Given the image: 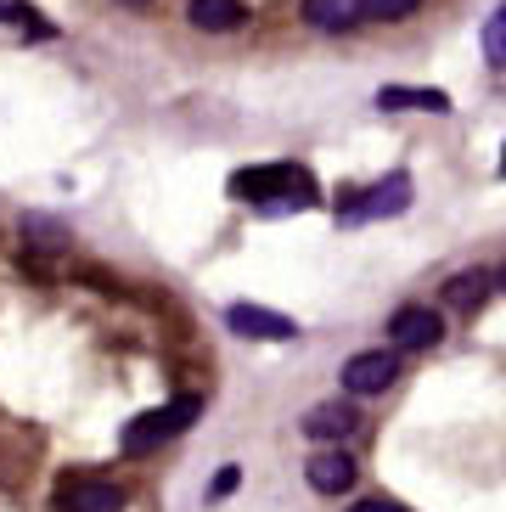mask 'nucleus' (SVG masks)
<instances>
[{
  "instance_id": "obj_4",
  "label": "nucleus",
  "mask_w": 506,
  "mask_h": 512,
  "mask_svg": "<svg viewBox=\"0 0 506 512\" xmlns=\"http://www.w3.org/2000/svg\"><path fill=\"white\" fill-rule=\"evenodd\" d=\"M439 338H445V316L428 304H400L388 316V344L394 349H433Z\"/></svg>"
},
{
  "instance_id": "obj_5",
  "label": "nucleus",
  "mask_w": 506,
  "mask_h": 512,
  "mask_svg": "<svg viewBox=\"0 0 506 512\" xmlns=\"http://www.w3.org/2000/svg\"><path fill=\"white\" fill-rule=\"evenodd\" d=\"M400 377V355L394 349H360L343 361V389L349 394H383Z\"/></svg>"
},
{
  "instance_id": "obj_11",
  "label": "nucleus",
  "mask_w": 506,
  "mask_h": 512,
  "mask_svg": "<svg viewBox=\"0 0 506 512\" xmlns=\"http://www.w3.org/2000/svg\"><path fill=\"white\" fill-rule=\"evenodd\" d=\"M490 293H495V276L490 271H462V276H450V282H445V293H439V299H445L450 310L473 316V310H484V304H490Z\"/></svg>"
},
{
  "instance_id": "obj_7",
  "label": "nucleus",
  "mask_w": 506,
  "mask_h": 512,
  "mask_svg": "<svg viewBox=\"0 0 506 512\" xmlns=\"http://www.w3.org/2000/svg\"><path fill=\"white\" fill-rule=\"evenodd\" d=\"M304 479H310V490H321V496H343V490L355 484V456L349 451H315L310 462H304Z\"/></svg>"
},
{
  "instance_id": "obj_9",
  "label": "nucleus",
  "mask_w": 506,
  "mask_h": 512,
  "mask_svg": "<svg viewBox=\"0 0 506 512\" xmlns=\"http://www.w3.org/2000/svg\"><path fill=\"white\" fill-rule=\"evenodd\" d=\"M304 23L321 34H349L366 23V0H304Z\"/></svg>"
},
{
  "instance_id": "obj_1",
  "label": "nucleus",
  "mask_w": 506,
  "mask_h": 512,
  "mask_svg": "<svg viewBox=\"0 0 506 512\" xmlns=\"http://www.w3.org/2000/svg\"><path fill=\"white\" fill-rule=\"evenodd\" d=\"M231 197L253 203V209L270 214V220H287V214H298V209H315L321 186H315V175L304 164H253V169H237V175H231Z\"/></svg>"
},
{
  "instance_id": "obj_17",
  "label": "nucleus",
  "mask_w": 506,
  "mask_h": 512,
  "mask_svg": "<svg viewBox=\"0 0 506 512\" xmlns=\"http://www.w3.org/2000/svg\"><path fill=\"white\" fill-rule=\"evenodd\" d=\"M237 484H242V467H220V473H214V484H209V501H225Z\"/></svg>"
},
{
  "instance_id": "obj_13",
  "label": "nucleus",
  "mask_w": 506,
  "mask_h": 512,
  "mask_svg": "<svg viewBox=\"0 0 506 512\" xmlns=\"http://www.w3.org/2000/svg\"><path fill=\"white\" fill-rule=\"evenodd\" d=\"M124 507V490L113 479H85L68 490V512H119Z\"/></svg>"
},
{
  "instance_id": "obj_10",
  "label": "nucleus",
  "mask_w": 506,
  "mask_h": 512,
  "mask_svg": "<svg viewBox=\"0 0 506 512\" xmlns=\"http://www.w3.org/2000/svg\"><path fill=\"white\" fill-rule=\"evenodd\" d=\"M186 17H192V29H203V34H237L242 23H248V6H242V0H192Z\"/></svg>"
},
{
  "instance_id": "obj_15",
  "label": "nucleus",
  "mask_w": 506,
  "mask_h": 512,
  "mask_svg": "<svg viewBox=\"0 0 506 512\" xmlns=\"http://www.w3.org/2000/svg\"><path fill=\"white\" fill-rule=\"evenodd\" d=\"M484 62H490V68H506V0L490 12V23H484Z\"/></svg>"
},
{
  "instance_id": "obj_2",
  "label": "nucleus",
  "mask_w": 506,
  "mask_h": 512,
  "mask_svg": "<svg viewBox=\"0 0 506 512\" xmlns=\"http://www.w3.org/2000/svg\"><path fill=\"white\" fill-rule=\"evenodd\" d=\"M203 417V394H180L175 406H158V411H141V417L124 422V451L130 456H147L169 439H180L192 422Z\"/></svg>"
},
{
  "instance_id": "obj_18",
  "label": "nucleus",
  "mask_w": 506,
  "mask_h": 512,
  "mask_svg": "<svg viewBox=\"0 0 506 512\" xmlns=\"http://www.w3.org/2000/svg\"><path fill=\"white\" fill-rule=\"evenodd\" d=\"M349 512H405V507H400V501H355Z\"/></svg>"
},
{
  "instance_id": "obj_12",
  "label": "nucleus",
  "mask_w": 506,
  "mask_h": 512,
  "mask_svg": "<svg viewBox=\"0 0 506 512\" xmlns=\"http://www.w3.org/2000/svg\"><path fill=\"white\" fill-rule=\"evenodd\" d=\"M377 107H383V113H411V107H417V113H450V96L445 91H405V85H383V91H377Z\"/></svg>"
},
{
  "instance_id": "obj_19",
  "label": "nucleus",
  "mask_w": 506,
  "mask_h": 512,
  "mask_svg": "<svg viewBox=\"0 0 506 512\" xmlns=\"http://www.w3.org/2000/svg\"><path fill=\"white\" fill-rule=\"evenodd\" d=\"M119 6H135V12H141V6H152V0H119Z\"/></svg>"
},
{
  "instance_id": "obj_16",
  "label": "nucleus",
  "mask_w": 506,
  "mask_h": 512,
  "mask_svg": "<svg viewBox=\"0 0 506 512\" xmlns=\"http://www.w3.org/2000/svg\"><path fill=\"white\" fill-rule=\"evenodd\" d=\"M422 0H366V17H377V23H400V17H411Z\"/></svg>"
},
{
  "instance_id": "obj_8",
  "label": "nucleus",
  "mask_w": 506,
  "mask_h": 512,
  "mask_svg": "<svg viewBox=\"0 0 506 512\" xmlns=\"http://www.w3.org/2000/svg\"><path fill=\"white\" fill-rule=\"evenodd\" d=\"M360 428L355 400H327V406L304 411V439H349Z\"/></svg>"
},
{
  "instance_id": "obj_3",
  "label": "nucleus",
  "mask_w": 506,
  "mask_h": 512,
  "mask_svg": "<svg viewBox=\"0 0 506 512\" xmlns=\"http://www.w3.org/2000/svg\"><path fill=\"white\" fill-rule=\"evenodd\" d=\"M411 197H417L411 175H405V169H394L388 181L366 186V192H343V197H338V226H372V220H394V214L411 209Z\"/></svg>"
},
{
  "instance_id": "obj_20",
  "label": "nucleus",
  "mask_w": 506,
  "mask_h": 512,
  "mask_svg": "<svg viewBox=\"0 0 506 512\" xmlns=\"http://www.w3.org/2000/svg\"><path fill=\"white\" fill-rule=\"evenodd\" d=\"M495 287H501V293H506V265H501V276H495Z\"/></svg>"
},
{
  "instance_id": "obj_21",
  "label": "nucleus",
  "mask_w": 506,
  "mask_h": 512,
  "mask_svg": "<svg viewBox=\"0 0 506 512\" xmlns=\"http://www.w3.org/2000/svg\"><path fill=\"white\" fill-rule=\"evenodd\" d=\"M501 175H506V141H501Z\"/></svg>"
},
{
  "instance_id": "obj_6",
  "label": "nucleus",
  "mask_w": 506,
  "mask_h": 512,
  "mask_svg": "<svg viewBox=\"0 0 506 512\" xmlns=\"http://www.w3.org/2000/svg\"><path fill=\"white\" fill-rule=\"evenodd\" d=\"M225 327L237 332V338H270V344L298 338V321L276 316V310H259V304H231V310H225Z\"/></svg>"
},
{
  "instance_id": "obj_14",
  "label": "nucleus",
  "mask_w": 506,
  "mask_h": 512,
  "mask_svg": "<svg viewBox=\"0 0 506 512\" xmlns=\"http://www.w3.org/2000/svg\"><path fill=\"white\" fill-rule=\"evenodd\" d=\"M0 23H12V29H23V40H57V23L45 12H34V6H23V0H0Z\"/></svg>"
}]
</instances>
